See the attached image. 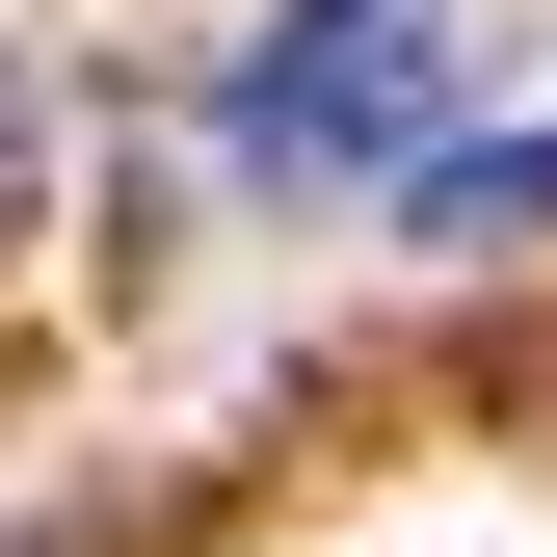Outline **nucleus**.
Masks as SVG:
<instances>
[{"label":"nucleus","mask_w":557,"mask_h":557,"mask_svg":"<svg viewBox=\"0 0 557 557\" xmlns=\"http://www.w3.org/2000/svg\"><path fill=\"white\" fill-rule=\"evenodd\" d=\"M398 239H425V265H505V239H557V133H478V160H398Z\"/></svg>","instance_id":"obj_2"},{"label":"nucleus","mask_w":557,"mask_h":557,"mask_svg":"<svg viewBox=\"0 0 557 557\" xmlns=\"http://www.w3.org/2000/svg\"><path fill=\"white\" fill-rule=\"evenodd\" d=\"M27 213H53V107L0 81V239H27Z\"/></svg>","instance_id":"obj_3"},{"label":"nucleus","mask_w":557,"mask_h":557,"mask_svg":"<svg viewBox=\"0 0 557 557\" xmlns=\"http://www.w3.org/2000/svg\"><path fill=\"white\" fill-rule=\"evenodd\" d=\"M451 53H478V0H293V27L239 53L213 160H239V186H398L425 107H451Z\"/></svg>","instance_id":"obj_1"}]
</instances>
